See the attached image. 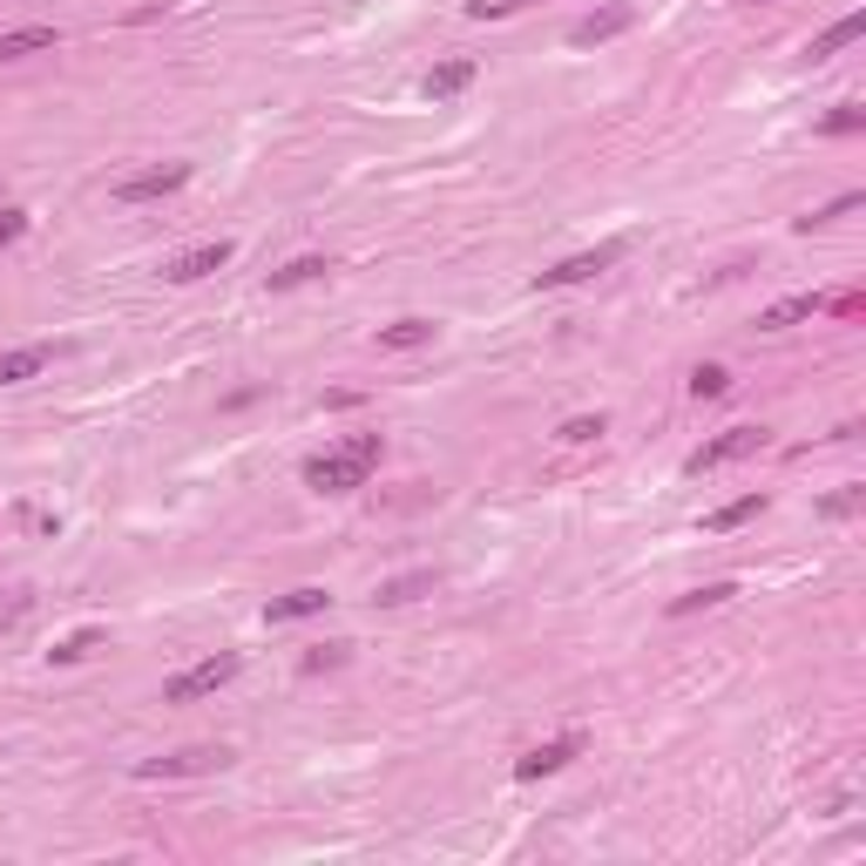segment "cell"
Listing matches in <instances>:
<instances>
[{"label":"cell","mask_w":866,"mask_h":866,"mask_svg":"<svg viewBox=\"0 0 866 866\" xmlns=\"http://www.w3.org/2000/svg\"><path fill=\"white\" fill-rule=\"evenodd\" d=\"M237 670H244V657H237V650H216V657H203V664H190V670H176L170 684H163V697H170V704L210 697V691H224V684H231Z\"/></svg>","instance_id":"7a4b0ae2"},{"label":"cell","mask_w":866,"mask_h":866,"mask_svg":"<svg viewBox=\"0 0 866 866\" xmlns=\"http://www.w3.org/2000/svg\"><path fill=\"white\" fill-rule=\"evenodd\" d=\"M231 258H237V244H231V237H210V244H197V251H176V258L163 264V277H170V285H197V277L224 271Z\"/></svg>","instance_id":"ba28073f"},{"label":"cell","mask_w":866,"mask_h":866,"mask_svg":"<svg viewBox=\"0 0 866 866\" xmlns=\"http://www.w3.org/2000/svg\"><path fill=\"white\" fill-rule=\"evenodd\" d=\"M758 508H765V494H738V502H725V508L704 515V529H710V535H731V529H745Z\"/></svg>","instance_id":"9a60e30c"},{"label":"cell","mask_w":866,"mask_h":866,"mask_svg":"<svg viewBox=\"0 0 866 866\" xmlns=\"http://www.w3.org/2000/svg\"><path fill=\"white\" fill-rule=\"evenodd\" d=\"M603 433V413H576V420H562V433H555V441H569V447H590Z\"/></svg>","instance_id":"603a6c76"},{"label":"cell","mask_w":866,"mask_h":866,"mask_svg":"<svg viewBox=\"0 0 866 866\" xmlns=\"http://www.w3.org/2000/svg\"><path fill=\"white\" fill-rule=\"evenodd\" d=\"M758 447H765V426H725L718 441H704V447L684 460V468H691V474H710V468H731V460H745V454H758Z\"/></svg>","instance_id":"277c9868"},{"label":"cell","mask_w":866,"mask_h":866,"mask_svg":"<svg viewBox=\"0 0 866 866\" xmlns=\"http://www.w3.org/2000/svg\"><path fill=\"white\" fill-rule=\"evenodd\" d=\"M48 359H54V346H14V352H0V386H21V380H35Z\"/></svg>","instance_id":"4fadbf2b"},{"label":"cell","mask_w":866,"mask_h":866,"mask_svg":"<svg viewBox=\"0 0 866 866\" xmlns=\"http://www.w3.org/2000/svg\"><path fill=\"white\" fill-rule=\"evenodd\" d=\"M521 0H468V21H508Z\"/></svg>","instance_id":"4316f807"},{"label":"cell","mask_w":866,"mask_h":866,"mask_svg":"<svg viewBox=\"0 0 866 866\" xmlns=\"http://www.w3.org/2000/svg\"><path fill=\"white\" fill-rule=\"evenodd\" d=\"M433 590V569H413V576H393V582H380V609H399V603H413V596H426Z\"/></svg>","instance_id":"e0dca14e"},{"label":"cell","mask_w":866,"mask_h":866,"mask_svg":"<svg viewBox=\"0 0 866 866\" xmlns=\"http://www.w3.org/2000/svg\"><path fill=\"white\" fill-rule=\"evenodd\" d=\"M630 27H636V8H630V0H609V8L582 14V21L569 27V48H603V41H616V35H630Z\"/></svg>","instance_id":"52a82bcc"},{"label":"cell","mask_w":866,"mask_h":866,"mask_svg":"<svg viewBox=\"0 0 866 866\" xmlns=\"http://www.w3.org/2000/svg\"><path fill=\"white\" fill-rule=\"evenodd\" d=\"M468 82H474V61H468V54H454V61H433V69H426L420 96H426V102H454Z\"/></svg>","instance_id":"30bf717a"},{"label":"cell","mask_w":866,"mask_h":866,"mask_svg":"<svg viewBox=\"0 0 866 866\" xmlns=\"http://www.w3.org/2000/svg\"><path fill=\"white\" fill-rule=\"evenodd\" d=\"M859 35H866V14H840V21H832V27H826V35H819V41L806 48V54H813V61H832V54H840V48H853Z\"/></svg>","instance_id":"5bb4252c"},{"label":"cell","mask_w":866,"mask_h":866,"mask_svg":"<svg viewBox=\"0 0 866 866\" xmlns=\"http://www.w3.org/2000/svg\"><path fill=\"white\" fill-rule=\"evenodd\" d=\"M231 752L224 745H197V752H170V758H143L136 779H197V771H224Z\"/></svg>","instance_id":"8992f818"},{"label":"cell","mask_w":866,"mask_h":866,"mask_svg":"<svg viewBox=\"0 0 866 866\" xmlns=\"http://www.w3.org/2000/svg\"><path fill=\"white\" fill-rule=\"evenodd\" d=\"M346 664V643H325V650H312V657H305V677H319V670H338Z\"/></svg>","instance_id":"484cf974"},{"label":"cell","mask_w":866,"mask_h":866,"mask_svg":"<svg viewBox=\"0 0 866 866\" xmlns=\"http://www.w3.org/2000/svg\"><path fill=\"white\" fill-rule=\"evenodd\" d=\"M14 237H27V210H0V251H8Z\"/></svg>","instance_id":"83f0119b"},{"label":"cell","mask_w":866,"mask_h":866,"mask_svg":"<svg viewBox=\"0 0 866 866\" xmlns=\"http://www.w3.org/2000/svg\"><path fill=\"white\" fill-rule=\"evenodd\" d=\"M832 312H840V319H859V312H866V298H859V292H846V298H832Z\"/></svg>","instance_id":"f546056e"},{"label":"cell","mask_w":866,"mask_h":866,"mask_svg":"<svg viewBox=\"0 0 866 866\" xmlns=\"http://www.w3.org/2000/svg\"><path fill=\"white\" fill-rule=\"evenodd\" d=\"M380 346H386V352H420V346H433V325H426V319L380 325Z\"/></svg>","instance_id":"2e32d148"},{"label":"cell","mask_w":866,"mask_h":866,"mask_svg":"<svg viewBox=\"0 0 866 866\" xmlns=\"http://www.w3.org/2000/svg\"><path fill=\"white\" fill-rule=\"evenodd\" d=\"M325 271H332L325 258H292V264L271 271V292H298V285H312V277H325Z\"/></svg>","instance_id":"ffe728a7"},{"label":"cell","mask_w":866,"mask_h":866,"mask_svg":"<svg viewBox=\"0 0 866 866\" xmlns=\"http://www.w3.org/2000/svg\"><path fill=\"white\" fill-rule=\"evenodd\" d=\"M102 636H109L102 623H88V630H75V636H61L48 657H54V664H82V657H96V650H102Z\"/></svg>","instance_id":"d6986e66"},{"label":"cell","mask_w":866,"mask_h":866,"mask_svg":"<svg viewBox=\"0 0 866 866\" xmlns=\"http://www.w3.org/2000/svg\"><path fill=\"white\" fill-rule=\"evenodd\" d=\"M325 603H332V596L305 582V590H285V596H271V603H264V623H298V616H319Z\"/></svg>","instance_id":"7c38bea8"},{"label":"cell","mask_w":866,"mask_h":866,"mask_svg":"<svg viewBox=\"0 0 866 866\" xmlns=\"http://www.w3.org/2000/svg\"><path fill=\"white\" fill-rule=\"evenodd\" d=\"M846 210H859V190L832 197V203H826V210H813V216H799V231H813V224H832V216H846Z\"/></svg>","instance_id":"cb8c5ba5"},{"label":"cell","mask_w":866,"mask_h":866,"mask_svg":"<svg viewBox=\"0 0 866 866\" xmlns=\"http://www.w3.org/2000/svg\"><path fill=\"white\" fill-rule=\"evenodd\" d=\"M859 122H866V115H859L853 102H840V109H832V115L819 122V129H826V136H853V129H859Z\"/></svg>","instance_id":"d4e9b609"},{"label":"cell","mask_w":866,"mask_h":866,"mask_svg":"<svg viewBox=\"0 0 866 866\" xmlns=\"http://www.w3.org/2000/svg\"><path fill=\"white\" fill-rule=\"evenodd\" d=\"M725 393H731L725 366H697V373H691V399H725Z\"/></svg>","instance_id":"7402d4cb"},{"label":"cell","mask_w":866,"mask_h":866,"mask_svg":"<svg viewBox=\"0 0 866 866\" xmlns=\"http://www.w3.org/2000/svg\"><path fill=\"white\" fill-rule=\"evenodd\" d=\"M576 752H582L576 731H569V738H548V745H535L529 758H515V779H529V785H535V779H555V771H562Z\"/></svg>","instance_id":"9c48e42d"},{"label":"cell","mask_w":866,"mask_h":866,"mask_svg":"<svg viewBox=\"0 0 866 866\" xmlns=\"http://www.w3.org/2000/svg\"><path fill=\"white\" fill-rule=\"evenodd\" d=\"M819 312H826L819 292H792V298H779V305H765L758 325H765V332H785V325H806V319H819Z\"/></svg>","instance_id":"8fae6325"},{"label":"cell","mask_w":866,"mask_h":866,"mask_svg":"<svg viewBox=\"0 0 866 866\" xmlns=\"http://www.w3.org/2000/svg\"><path fill=\"white\" fill-rule=\"evenodd\" d=\"M623 251H630V244H623V237H609V244H596V251H576V258H562V264H548V271L535 277V292H562V285H590V277H603L609 264H623Z\"/></svg>","instance_id":"3957f363"},{"label":"cell","mask_w":866,"mask_h":866,"mask_svg":"<svg viewBox=\"0 0 866 866\" xmlns=\"http://www.w3.org/2000/svg\"><path fill=\"white\" fill-rule=\"evenodd\" d=\"M41 48H54V27H8V35H0V61L41 54Z\"/></svg>","instance_id":"ac0fdd59"},{"label":"cell","mask_w":866,"mask_h":866,"mask_svg":"<svg viewBox=\"0 0 866 866\" xmlns=\"http://www.w3.org/2000/svg\"><path fill=\"white\" fill-rule=\"evenodd\" d=\"M731 596H738V582H704V590L677 596V603H670V616H697V609H718V603H731Z\"/></svg>","instance_id":"44dd1931"},{"label":"cell","mask_w":866,"mask_h":866,"mask_svg":"<svg viewBox=\"0 0 866 866\" xmlns=\"http://www.w3.org/2000/svg\"><path fill=\"white\" fill-rule=\"evenodd\" d=\"M853 508H859V487H840V494H826V515H832V521H846Z\"/></svg>","instance_id":"f1b7e54d"},{"label":"cell","mask_w":866,"mask_h":866,"mask_svg":"<svg viewBox=\"0 0 866 866\" xmlns=\"http://www.w3.org/2000/svg\"><path fill=\"white\" fill-rule=\"evenodd\" d=\"M380 468V433H352V441H338L325 454L305 460V487L319 494H346V487H366V474Z\"/></svg>","instance_id":"6da1fadb"},{"label":"cell","mask_w":866,"mask_h":866,"mask_svg":"<svg viewBox=\"0 0 866 866\" xmlns=\"http://www.w3.org/2000/svg\"><path fill=\"white\" fill-rule=\"evenodd\" d=\"M190 183V163H157V170H136L115 183V203H157V197H176Z\"/></svg>","instance_id":"5b68a950"}]
</instances>
